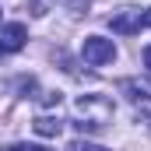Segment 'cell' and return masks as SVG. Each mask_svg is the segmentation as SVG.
<instances>
[{
    "label": "cell",
    "instance_id": "6da1fadb",
    "mask_svg": "<svg viewBox=\"0 0 151 151\" xmlns=\"http://www.w3.org/2000/svg\"><path fill=\"white\" fill-rule=\"evenodd\" d=\"M113 119V102L106 95H81L74 102V130L77 134H99Z\"/></svg>",
    "mask_w": 151,
    "mask_h": 151
},
{
    "label": "cell",
    "instance_id": "7a4b0ae2",
    "mask_svg": "<svg viewBox=\"0 0 151 151\" xmlns=\"http://www.w3.org/2000/svg\"><path fill=\"white\" fill-rule=\"evenodd\" d=\"M81 56H84L88 67H106V63L116 60V46H113V39H106V35H88L84 46H81Z\"/></svg>",
    "mask_w": 151,
    "mask_h": 151
},
{
    "label": "cell",
    "instance_id": "3957f363",
    "mask_svg": "<svg viewBox=\"0 0 151 151\" xmlns=\"http://www.w3.org/2000/svg\"><path fill=\"white\" fill-rule=\"evenodd\" d=\"M25 42H28V32H25V25H18V21L4 25V28H0V56L25 49Z\"/></svg>",
    "mask_w": 151,
    "mask_h": 151
},
{
    "label": "cell",
    "instance_id": "277c9868",
    "mask_svg": "<svg viewBox=\"0 0 151 151\" xmlns=\"http://www.w3.org/2000/svg\"><path fill=\"white\" fill-rule=\"evenodd\" d=\"M113 32H119V35H134V32H141V11L137 7H123V11H116L113 14Z\"/></svg>",
    "mask_w": 151,
    "mask_h": 151
},
{
    "label": "cell",
    "instance_id": "5b68a950",
    "mask_svg": "<svg viewBox=\"0 0 151 151\" xmlns=\"http://www.w3.org/2000/svg\"><path fill=\"white\" fill-rule=\"evenodd\" d=\"M32 130H35L39 137H60L63 123H60V116H35L32 119Z\"/></svg>",
    "mask_w": 151,
    "mask_h": 151
},
{
    "label": "cell",
    "instance_id": "8992f818",
    "mask_svg": "<svg viewBox=\"0 0 151 151\" xmlns=\"http://www.w3.org/2000/svg\"><path fill=\"white\" fill-rule=\"evenodd\" d=\"M67 151H109V148H99V144H88V141H74Z\"/></svg>",
    "mask_w": 151,
    "mask_h": 151
},
{
    "label": "cell",
    "instance_id": "52a82bcc",
    "mask_svg": "<svg viewBox=\"0 0 151 151\" xmlns=\"http://www.w3.org/2000/svg\"><path fill=\"white\" fill-rule=\"evenodd\" d=\"M63 4H67L70 11H88V4H91V0H63Z\"/></svg>",
    "mask_w": 151,
    "mask_h": 151
},
{
    "label": "cell",
    "instance_id": "ba28073f",
    "mask_svg": "<svg viewBox=\"0 0 151 151\" xmlns=\"http://www.w3.org/2000/svg\"><path fill=\"white\" fill-rule=\"evenodd\" d=\"M141 25H148V28H151V7L144 11V14H141Z\"/></svg>",
    "mask_w": 151,
    "mask_h": 151
},
{
    "label": "cell",
    "instance_id": "9c48e42d",
    "mask_svg": "<svg viewBox=\"0 0 151 151\" xmlns=\"http://www.w3.org/2000/svg\"><path fill=\"white\" fill-rule=\"evenodd\" d=\"M144 67H148V70H151V46H148V49H144Z\"/></svg>",
    "mask_w": 151,
    "mask_h": 151
},
{
    "label": "cell",
    "instance_id": "30bf717a",
    "mask_svg": "<svg viewBox=\"0 0 151 151\" xmlns=\"http://www.w3.org/2000/svg\"><path fill=\"white\" fill-rule=\"evenodd\" d=\"M4 151H28V144H11V148H4Z\"/></svg>",
    "mask_w": 151,
    "mask_h": 151
},
{
    "label": "cell",
    "instance_id": "8fae6325",
    "mask_svg": "<svg viewBox=\"0 0 151 151\" xmlns=\"http://www.w3.org/2000/svg\"><path fill=\"white\" fill-rule=\"evenodd\" d=\"M28 151H49V148H39V144H28Z\"/></svg>",
    "mask_w": 151,
    "mask_h": 151
}]
</instances>
